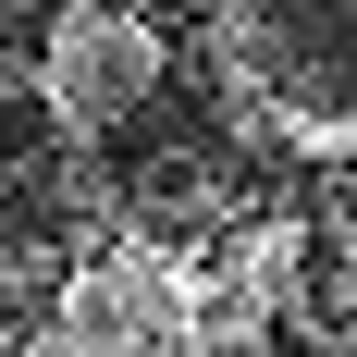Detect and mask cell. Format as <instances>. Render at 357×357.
<instances>
[{"instance_id": "6da1fadb", "label": "cell", "mask_w": 357, "mask_h": 357, "mask_svg": "<svg viewBox=\"0 0 357 357\" xmlns=\"http://www.w3.org/2000/svg\"><path fill=\"white\" fill-rule=\"evenodd\" d=\"M86 357H197V247L173 234H111L99 259H74L50 296Z\"/></svg>"}, {"instance_id": "7a4b0ae2", "label": "cell", "mask_w": 357, "mask_h": 357, "mask_svg": "<svg viewBox=\"0 0 357 357\" xmlns=\"http://www.w3.org/2000/svg\"><path fill=\"white\" fill-rule=\"evenodd\" d=\"M37 99L74 148H99L111 123H136L160 99V25L136 0H62L50 37H37Z\"/></svg>"}, {"instance_id": "3957f363", "label": "cell", "mask_w": 357, "mask_h": 357, "mask_svg": "<svg viewBox=\"0 0 357 357\" xmlns=\"http://www.w3.org/2000/svg\"><path fill=\"white\" fill-rule=\"evenodd\" d=\"M13 357H86V333L62 308H37V321H13Z\"/></svg>"}]
</instances>
